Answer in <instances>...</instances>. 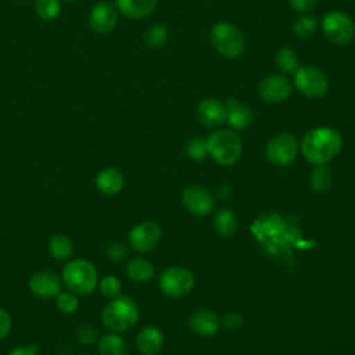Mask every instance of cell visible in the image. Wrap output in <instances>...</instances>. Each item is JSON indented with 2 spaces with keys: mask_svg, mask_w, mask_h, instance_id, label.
<instances>
[{
  "mask_svg": "<svg viewBox=\"0 0 355 355\" xmlns=\"http://www.w3.org/2000/svg\"><path fill=\"white\" fill-rule=\"evenodd\" d=\"M300 144L297 137L290 132H282L275 135L266 144V158L277 166L290 165L298 153Z\"/></svg>",
  "mask_w": 355,
  "mask_h": 355,
  "instance_id": "ba28073f",
  "label": "cell"
},
{
  "mask_svg": "<svg viewBox=\"0 0 355 355\" xmlns=\"http://www.w3.org/2000/svg\"><path fill=\"white\" fill-rule=\"evenodd\" d=\"M139 319V308L136 302L126 297L118 295L111 298L101 312L103 324L114 333L129 331Z\"/></svg>",
  "mask_w": 355,
  "mask_h": 355,
  "instance_id": "7a4b0ae2",
  "label": "cell"
},
{
  "mask_svg": "<svg viewBox=\"0 0 355 355\" xmlns=\"http://www.w3.org/2000/svg\"><path fill=\"white\" fill-rule=\"evenodd\" d=\"M126 245L123 243H119V241H115V243H111L107 250H105V257L110 259V261H114V262H118L121 261L122 258H125L126 255Z\"/></svg>",
  "mask_w": 355,
  "mask_h": 355,
  "instance_id": "836d02e7",
  "label": "cell"
},
{
  "mask_svg": "<svg viewBox=\"0 0 355 355\" xmlns=\"http://www.w3.org/2000/svg\"><path fill=\"white\" fill-rule=\"evenodd\" d=\"M98 330L93 324H82L76 330V340L82 345H92L98 341Z\"/></svg>",
  "mask_w": 355,
  "mask_h": 355,
  "instance_id": "d6a6232c",
  "label": "cell"
},
{
  "mask_svg": "<svg viewBox=\"0 0 355 355\" xmlns=\"http://www.w3.org/2000/svg\"><path fill=\"white\" fill-rule=\"evenodd\" d=\"M126 273L136 283L148 282L154 276V266L144 258H133L126 265Z\"/></svg>",
  "mask_w": 355,
  "mask_h": 355,
  "instance_id": "603a6c76",
  "label": "cell"
},
{
  "mask_svg": "<svg viewBox=\"0 0 355 355\" xmlns=\"http://www.w3.org/2000/svg\"><path fill=\"white\" fill-rule=\"evenodd\" d=\"M98 288L101 291V294L107 298H115L118 295H121V282L118 277L112 276V275H107L104 277H101V280L98 282Z\"/></svg>",
  "mask_w": 355,
  "mask_h": 355,
  "instance_id": "1f68e13d",
  "label": "cell"
},
{
  "mask_svg": "<svg viewBox=\"0 0 355 355\" xmlns=\"http://www.w3.org/2000/svg\"><path fill=\"white\" fill-rule=\"evenodd\" d=\"M322 31L330 43L345 46L355 36V24L347 12L331 10L322 18Z\"/></svg>",
  "mask_w": 355,
  "mask_h": 355,
  "instance_id": "8992f818",
  "label": "cell"
},
{
  "mask_svg": "<svg viewBox=\"0 0 355 355\" xmlns=\"http://www.w3.org/2000/svg\"><path fill=\"white\" fill-rule=\"evenodd\" d=\"M49 252L58 261L68 259L73 252V243L65 234H54L49 240Z\"/></svg>",
  "mask_w": 355,
  "mask_h": 355,
  "instance_id": "cb8c5ba5",
  "label": "cell"
},
{
  "mask_svg": "<svg viewBox=\"0 0 355 355\" xmlns=\"http://www.w3.org/2000/svg\"><path fill=\"white\" fill-rule=\"evenodd\" d=\"M187 324L200 336H212L219 330V318L211 309L198 308L189 313Z\"/></svg>",
  "mask_w": 355,
  "mask_h": 355,
  "instance_id": "2e32d148",
  "label": "cell"
},
{
  "mask_svg": "<svg viewBox=\"0 0 355 355\" xmlns=\"http://www.w3.org/2000/svg\"><path fill=\"white\" fill-rule=\"evenodd\" d=\"M186 153H187L189 158H191L194 161H202L208 154L205 137H202V136L191 137L186 144Z\"/></svg>",
  "mask_w": 355,
  "mask_h": 355,
  "instance_id": "4dcf8cb0",
  "label": "cell"
},
{
  "mask_svg": "<svg viewBox=\"0 0 355 355\" xmlns=\"http://www.w3.org/2000/svg\"><path fill=\"white\" fill-rule=\"evenodd\" d=\"M98 355H128V344L119 333L110 331L97 341Z\"/></svg>",
  "mask_w": 355,
  "mask_h": 355,
  "instance_id": "44dd1931",
  "label": "cell"
},
{
  "mask_svg": "<svg viewBox=\"0 0 355 355\" xmlns=\"http://www.w3.org/2000/svg\"><path fill=\"white\" fill-rule=\"evenodd\" d=\"M162 344L164 334L155 326H146L136 336V347L141 355H157Z\"/></svg>",
  "mask_w": 355,
  "mask_h": 355,
  "instance_id": "e0dca14e",
  "label": "cell"
},
{
  "mask_svg": "<svg viewBox=\"0 0 355 355\" xmlns=\"http://www.w3.org/2000/svg\"><path fill=\"white\" fill-rule=\"evenodd\" d=\"M275 60H276V64H277L279 69L283 71L284 73L294 75L295 71L301 67L297 51L294 49H291V47H287V46L280 47L276 51Z\"/></svg>",
  "mask_w": 355,
  "mask_h": 355,
  "instance_id": "d4e9b609",
  "label": "cell"
},
{
  "mask_svg": "<svg viewBox=\"0 0 355 355\" xmlns=\"http://www.w3.org/2000/svg\"><path fill=\"white\" fill-rule=\"evenodd\" d=\"M118 10L107 1H100L93 6L89 14V26L93 32L105 35L115 29L118 24Z\"/></svg>",
  "mask_w": 355,
  "mask_h": 355,
  "instance_id": "5bb4252c",
  "label": "cell"
},
{
  "mask_svg": "<svg viewBox=\"0 0 355 355\" xmlns=\"http://www.w3.org/2000/svg\"><path fill=\"white\" fill-rule=\"evenodd\" d=\"M222 324L226 330H230V331H234L237 329L241 327L243 324V318L240 313L237 312H230V313H226L222 319Z\"/></svg>",
  "mask_w": 355,
  "mask_h": 355,
  "instance_id": "e575fe53",
  "label": "cell"
},
{
  "mask_svg": "<svg viewBox=\"0 0 355 355\" xmlns=\"http://www.w3.org/2000/svg\"><path fill=\"white\" fill-rule=\"evenodd\" d=\"M318 28L316 19L312 15L304 14L300 18H297L291 26L293 33L300 39H308L311 37Z\"/></svg>",
  "mask_w": 355,
  "mask_h": 355,
  "instance_id": "f1b7e54d",
  "label": "cell"
},
{
  "mask_svg": "<svg viewBox=\"0 0 355 355\" xmlns=\"http://www.w3.org/2000/svg\"><path fill=\"white\" fill-rule=\"evenodd\" d=\"M61 279L67 288L78 297L93 293L98 284V275L94 265L85 258L69 261L62 269Z\"/></svg>",
  "mask_w": 355,
  "mask_h": 355,
  "instance_id": "3957f363",
  "label": "cell"
},
{
  "mask_svg": "<svg viewBox=\"0 0 355 355\" xmlns=\"http://www.w3.org/2000/svg\"><path fill=\"white\" fill-rule=\"evenodd\" d=\"M62 279L50 269L35 272L28 282L31 293L37 298H55L61 291Z\"/></svg>",
  "mask_w": 355,
  "mask_h": 355,
  "instance_id": "7c38bea8",
  "label": "cell"
},
{
  "mask_svg": "<svg viewBox=\"0 0 355 355\" xmlns=\"http://www.w3.org/2000/svg\"><path fill=\"white\" fill-rule=\"evenodd\" d=\"M11 327H12L11 315L6 309L0 308V341L10 334Z\"/></svg>",
  "mask_w": 355,
  "mask_h": 355,
  "instance_id": "d590c367",
  "label": "cell"
},
{
  "mask_svg": "<svg viewBox=\"0 0 355 355\" xmlns=\"http://www.w3.org/2000/svg\"><path fill=\"white\" fill-rule=\"evenodd\" d=\"M157 3V0H115V7L128 18L141 19L154 12Z\"/></svg>",
  "mask_w": 355,
  "mask_h": 355,
  "instance_id": "ac0fdd59",
  "label": "cell"
},
{
  "mask_svg": "<svg viewBox=\"0 0 355 355\" xmlns=\"http://www.w3.org/2000/svg\"><path fill=\"white\" fill-rule=\"evenodd\" d=\"M61 1H67V3H73V1H76V0H61Z\"/></svg>",
  "mask_w": 355,
  "mask_h": 355,
  "instance_id": "f35d334b",
  "label": "cell"
},
{
  "mask_svg": "<svg viewBox=\"0 0 355 355\" xmlns=\"http://www.w3.org/2000/svg\"><path fill=\"white\" fill-rule=\"evenodd\" d=\"M341 148L343 137L331 126H316L308 130L300 143L302 155L313 165H326L340 154Z\"/></svg>",
  "mask_w": 355,
  "mask_h": 355,
  "instance_id": "6da1fadb",
  "label": "cell"
},
{
  "mask_svg": "<svg viewBox=\"0 0 355 355\" xmlns=\"http://www.w3.org/2000/svg\"><path fill=\"white\" fill-rule=\"evenodd\" d=\"M212 223H214L215 232L222 237H232L236 233L239 226L236 215L227 208H220L215 214Z\"/></svg>",
  "mask_w": 355,
  "mask_h": 355,
  "instance_id": "7402d4cb",
  "label": "cell"
},
{
  "mask_svg": "<svg viewBox=\"0 0 355 355\" xmlns=\"http://www.w3.org/2000/svg\"><path fill=\"white\" fill-rule=\"evenodd\" d=\"M227 107V123L230 128L241 130L251 125L252 122V111L244 105L240 104L236 98H229L226 103Z\"/></svg>",
  "mask_w": 355,
  "mask_h": 355,
  "instance_id": "ffe728a7",
  "label": "cell"
},
{
  "mask_svg": "<svg viewBox=\"0 0 355 355\" xmlns=\"http://www.w3.org/2000/svg\"><path fill=\"white\" fill-rule=\"evenodd\" d=\"M331 172L326 165H316L309 178L311 187L318 194L326 193L331 186Z\"/></svg>",
  "mask_w": 355,
  "mask_h": 355,
  "instance_id": "484cf974",
  "label": "cell"
},
{
  "mask_svg": "<svg viewBox=\"0 0 355 355\" xmlns=\"http://www.w3.org/2000/svg\"><path fill=\"white\" fill-rule=\"evenodd\" d=\"M205 140L208 154L219 165L230 166L239 161L243 144L234 130L218 129L212 132Z\"/></svg>",
  "mask_w": 355,
  "mask_h": 355,
  "instance_id": "277c9868",
  "label": "cell"
},
{
  "mask_svg": "<svg viewBox=\"0 0 355 355\" xmlns=\"http://www.w3.org/2000/svg\"><path fill=\"white\" fill-rule=\"evenodd\" d=\"M182 202L193 215L204 216L214 208V196L202 186L190 184L182 193Z\"/></svg>",
  "mask_w": 355,
  "mask_h": 355,
  "instance_id": "4fadbf2b",
  "label": "cell"
},
{
  "mask_svg": "<svg viewBox=\"0 0 355 355\" xmlns=\"http://www.w3.org/2000/svg\"><path fill=\"white\" fill-rule=\"evenodd\" d=\"M194 287V276L182 266L165 269L159 276V288L169 298H182Z\"/></svg>",
  "mask_w": 355,
  "mask_h": 355,
  "instance_id": "9c48e42d",
  "label": "cell"
},
{
  "mask_svg": "<svg viewBox=\"0 0 355 355\" xmlns=\"http://www.w3.org/2000/svg\"><path fill=\"white\" fill-rule=\"evenodd\" d=\"M125 184V178L122 172L116 168H105L100 171L96 176V186L98 191L105 196L118 194Z\"/></svg>",
  "mask_w": 355,
  "mask_h": 355,
  "instance_id": "d6986e66",
  "label": "cell"
},
{
  "mask_svg": "<svg viewBox=\"0 0 355 355\" xmlns=\"http://www.w3.org/2000/svg\"><path fill=\"white\" fill-rule=\"evenodd\" d=\"M35 11L43 21H54L61 12V0H35Z\"/></svg>",
  "mask_w": 355,
  "mask_h": 355,
  "instance_id": "83f0119b",
  "label": "cell"
},
{
  "mask_svg": "<svg viewBox=\"0 0 355 355\" xmlns=\"http://www.w3.org/2000/svg\"><path fill=\"white\" fill-rule=\"evenodd\" d=\"M209 39L214 49L225 58H237L244 51V37L240 29L229 21L214 24L209 32Z\"/></svg>",
  "mask_w": 355,
  "mask_h": 355,
  "instance_id": "5b68a950",
  "label": "cell"
},
{
  "mask_svg": "<svg viewBox=\"0 0 355 355\" xmlns=\"http://www.w3.org/2000/svg\"><path fill=\"white\" fill-rule=\"evenodd\" d=\"M55 305L62 313L72 315L79 308V300H78V295L69 290L60 291L58 295L55 297Z\"/></svg>",
  "mask_w": 355,
  "mask_h": 355,
  "instance_id": "f546056e",
  "label": "cell"
},
{
  "mask_svg": "<svg viewBox=\"0 0 355 355\" xmlns=\"http://www.w3.org/2000/svg\"><path fill=\"white\" fill-rule=\"evenodd\" d=\"M161 236H162V232L159 225L151 220H146V222L137 223L130 229L128 240H129V245L136 252H148L154 247H157V244L161 240Z\"/></svg>",
  "mask_w": 355,
  "mask_h": 355,
  "instance_id": "8fae6325",
  "label": "cell"
},
{
  "mask_svg": "<svg viewBox=\"0 0 355 355\" xmlns=\"http://www.w3.org/2000/svg\"><path fill=\"white\" fill-rule=\"evenodd\" d=\"M293 83L283 73H269L258 85L259 97L270 104L283 103L290 97Z\"/></svg>",
  "mask_w": 355,
  "mask_h": 355,
  "instance_id": "30bf717a",
  "label": "cell"
},
{
  "mask_svg": "<svg viewBox=\"0 0 355 355\" xmlns=\"http://www.w3.org/2000/svg\"><path fill=\"white\" fill-rule=\"evenodd\" d=\"M288 3L294 11L305 14L306 11H311L319 3V0H288Z\"/></svg>",
  "mask_w": 355,
  "mask_h": 355,
  "instance_id": "8d00e7d4",
  "label": "cell"
},
{
  "mask_svg": "<svg viewBox=\"0 0 355 355\" xmlns=\"http://www.w3.org/2000/svg\"><path fill=\"white\" fill-rule=\"evenodd\" d=\"M197 119L205 128H216L226 122L227 107L215 97H205L197 105Z\"/></svg>",
  "mask_w": 355,
  "mask_h": 355,
  "instance_id": "9a60e30c",
  "label": "cell"
},
{
  "mask_svg": "<svg viewBox=\"0 0 355 355\" xmlns=\"http://www.w3.org/2000/svg\"><path fill=\"white\" fill-rule=\"evenodd\" d=\"M168 39H169V31L162 24L151 25L144 32V42L147 43V46H150L153 49L162 47L168 42Z\"/></svg>",
  "mask_w": 355,
  "mask_h": 355,
  "instance_id": "4316f807",
  "label": "cell"
},
{
  "mask_svg": "<svg viewBox=\"0 0 355 355\" xmlns=\"http://www.w3.org/2000/svg\"><path fill=\"white\" fill-rule=\"evenodd\" d=\"M294 86L305 97L320 98L329 90V80L320 68L304 65L294 73Z\"/></svg>",
  "mask_w": 355,
  "mask_h": 355,
  "instance_id": "52a82bcc",
  "label": "cell"
},
{
  "mask_svg": "<svg viewBox=\"0 0 355 355\" xmlns=\"http://www.w3.org/2000/svg\"><path fill=\"white\" fill-rule=\"evenodd\" d=\"M78 355H87V354H78Z\"/></svg>",
  "mask_w": 355,
  "mask_h": 355,
  "instance_id": "ab89813d",
  "label": "cell"
},
{
  "mask_svg": "<svg viewBox=\"0 0 355 355\" xmlns=\"http://www.w3.org/2000/svg\"><path fill=\"white\" fill-rule=\"evenodd\" d=\"M37 345L36 344H26V345H18L12 348L8 355H37Z\"/></svg>",
  "mask_w": 355,
  "mask_h": 355,
  "instance_id": "74e56055",
  "label": "cell"
}]
</instances>
